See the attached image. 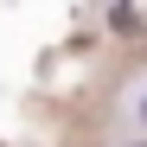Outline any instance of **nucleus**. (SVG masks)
<instances>
[{
	"instance_id": "f257e3e1",
	"label": "nucleus",
	"mask_w": 147,
	"mask_h": 147,
	"mask_svg": "<svg viewBox=\"0 0 147 147\" xmlns=\"http://www.w3.org/2000/svg\"><path fill=\"white\" fill-rule=\"evenodd\" d=\"M141 115H147V102H141Z\"/></svg>"
},
{
	"instance_id": "f03ea898",
	"label": "nucleus",
	"mask_w": 147,
	"mask_h": 147,
	"mask_svg": "<svg viewBox=\"0 0 147 147\" xmlns=\"http://www.w3.org/2000/svg\"><path fill=\"white\" fill-rule=\"evenodd\" d=\"M134 147H141V141H134Z\"/></svg>"
}]
</instances>
